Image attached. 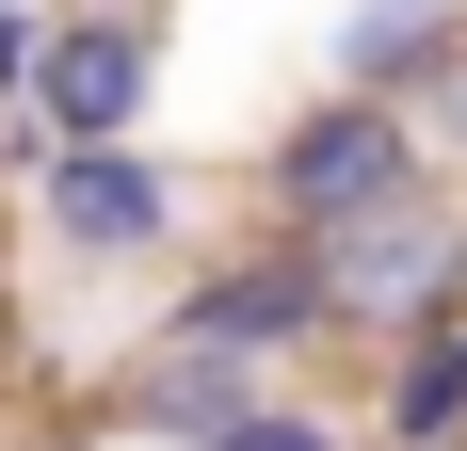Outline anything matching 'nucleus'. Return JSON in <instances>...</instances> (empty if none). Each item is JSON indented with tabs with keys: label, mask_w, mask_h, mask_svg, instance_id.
I'll list each match as a JSON object with an SVG mask.
<instances>
[{
	"label": "nucleus",
	"mask_w": 467,
	"mask_h": 451,
	"mask_svg": "<svg viewBox=\"0 0 467 451\" xmlns=\"http://www.w3.org/2000/svg\"><path fill=\"white\" fill-rule=\"evenodd\" d=\"M403 194H435V178H420V113H403V97L323 81V97H306L275 145H258V210H275L290 242H338V226L403 210Z\"/></svg>",
	"instance_id": "1"
},
{
	"label": "nucleus",
	"mask_w": 467,
	"mask_h": 451,
	"mask_svg": "<svg viewBox=\"0 0 467 451\" xmlns=\"http://www.w3.org/2000/svg\"><path fill=\"white\" fill-rule=\"evenodd\" d=\"M178 226H193V194H178V162L161 145H33V242L48 258H81V274H145V258H178Z\"/></svg>",
	"instance_id": "2"
},
{
	"label": "nucleus",
	"mask_w": 467,
	"mask_h": 451,
	"mask_svg": "<svg viewBox=\"0 0 467 451\" xmlns=\"http://www.w3.org/2000/svg\"><path fill=\"white\" fill-rule=\"evenodd\" d=\"M161 339H193V355H242V371H306L338 339V290H323V242H242V258H210V274H178V307H161Z\"/></svg>",
	"instance_id": "3"
},
{
	"label": "nucleus",
	"mask_w": 467,
	"mask_h": 451,
	"mask_svg": "<svg viewBox=\"0 0 467 451\" xmlns=\"http://www.w3.org/2000/svg\"><path fill=\"white\" fill-rule=\"evenodd\" d=\"M145 97H161V16H145V0H48L33 81H16L33 145H130Z\"/></svg>",
	"instance_id": "4"
},
{
	"label": "nucleus",
	"mask_w": 467,
	"mask_h": 451,
	"mask_svg": "<svg viewBox=\"0 0 467 451\" xmlns=\"http://www.w3.org/2000/svg\"><path fill=\"white\" fill-rule=\"evenodd\" d=\"M323 290H338V339H420V322H467V210L403 194V210L338 226V242H323Z\"/></svg>",
	"instance_id": "5"
},
{
	"label": "nucleus",
	"mask_w": 467,
	"mask_h": 451,
	"mask_svg": "<svg viewBox=\"0 0 467 451\" xmlns=\"http://www.w3.org/2000/svg\"><path fill=\"white\" fill-rule=\"evenodd\" d=\"M323 81L435 113V97L467 81V0H355V16H338V48H323Z\"/></svg>",
	"instance_id": "6"
},
{
	"label": "nucleus",
	"mask_w": 467,
	"mask_h": 451,
	"mask_svg": "<svg viewBox=\"0 0 467 451\" xmlns=\"http://www.w3.org/2000/svg\"><path fill=\"white\" fill-rule=\"evenodd\" d=\"M275 371H242V355H193V339H145L130 371H113V435H178V451H210L242 404H258Z\"/></svg>",
	"instance_id": "7"
},
{
	"label": "nucleus",
	"mask_w": 467,
	"mask_h": 451,
	"mask_svg": "<svg viewBox=\"0 0 467 451\" xmlns=\"http://www.w3.org/2000/svg\"><path fill=\"white\" fill-rule=\"evenodd\" d=\"M371 451H467V322H420V339H387Z\"/></svg>",
	"instance_id": "8"
},
{
	"label": "nucleus",
	"mask_w": 467,
	"mask_h": 451,
	"mask_svg": "<svg viewBox=\"0 0 467 451\" xmlns=\"http://www.w3.org/2000/svg\"><path fill=\"white\" fill-rule=\"evenodd\" d=\"M210 451H355V435H338L323 404H290V387H258V404H242V419H226Z\"/></svg>",
	"instance_id": "9"
},
{
	"label": "nucleus",
	"mask_w": 467,
	"mask_h": 451,
	"mask_svg": "<svg viewBox=\"0 0 467 451\" xmlns=\"http://www.w3.org/2000/svg\"><path fill=\"white\" fill-rule=\"evenodd\" d=\"M33 33H48V0H0V97L33 81Z\"/></svg>",
	"instance_id": "10"
},
{
	"label": "nucleus",
	"mask_w": 467,
	"mask_h": 451,
	"mask_svg": "<svg viewBox=\"0 0 467 451\" xmlns=\"http://www.w3.org/2000/svg\"><path fill=\"white\" fill-rule=\"evenodd\" d=\"M0 145H33V113H16V97H0Z\"/></svg>",
	"instance_id": "11"
},
{
	"label": "nucleus",
	"mask_w": 467,
	"mask_h": 451,
	"mask_svg": "<svg viewBox=\"0 0 467 451\" xmlns=\"http://www.w3.org/2000/svg\"><path fill=\"white\" fill-rule=\"evenodd\" d=\"M33 451H97V435H33Z\"/></svg>",
	"instance_id": "12"
}]
</instances>
